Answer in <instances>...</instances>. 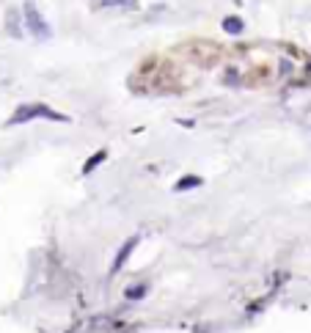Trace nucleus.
<instances>
[{
	"mask_svg": "<svg viewBox=\"0 0 311 333\" xmlns=\"http://www.w3.org/2000/svg\"><path fill=\"white\" fill-rule=\"evenodd\" d=\"M52 119V121H66V116L63 113H55L52 108H47V105H22V108H17V113L9 119V127L14 124H22V121H31V119Z\"/></svg>",
	"mask_w": 311,
	"mask_h": 333,
	"instance_id": "f257e3e1",
	"label": "nucleus"
},
{
	"mask_svg": "<svg viewBox=\"0 0 311 333\" xmlns=\"http://www.w3.org/2000/svg\"><path fill=\"white\" fill-rule=\"evenodd\" d=\"M22 14H25V22H28V31L33 33L36 39H50V28H47L44 17L39 14V9L28 0V3H22Z\"/></svg>",
	"mask_w": 311,
	"mask_h": 333,
	"instance_id": "f03ea898",
	"label": "nucleus"
},
{
	"mask_svg": "<svg viewBox=\"0 0 311 333\" xmlns=\"http://www.w3.org/2000/svg\"><path fill=\"white\" fill-rule=\"evenodd\" d=\"M138 242H140V237H130L124 245H121V248H119V254H116V262H113V267H110V273H119L121 267L127 265V259H130V254H132L135 248H138Z\"/></svg>",
	"mask_w": 311,
	"mask_h": 333,
	"instance_id": "7ed1b4c3",
	"label": "nucleus"
},
{
	"mask_svg": "<svg viewBox=\"0 0 311 333\" xmlns=\"http://www.w3.org/2000/svg\"><path fill=\"white\" fill-rule=\"evenodd\" d=\"M201 182H204L201 177H196V174H190V177H182L179 182L174 185V190H177V193H185V190H190V188H201Z\"/></svg>",
	"mask_w": 311,
	"mask_h": 333,
	"instance_id": "20e7f679",
	"label": "nucleus"
},
{
	"mask_svg": "<svg viewBox=\"0 0 311 333\" xmlns=\"http://www.w3.org/2000/svg\"><path fill=\"white\" fill-rule=\"evenodd\" d=\"M223 31L231 33V36H240V33L245 31V22L240 20V17H226V20H223Z\"/></svg>",
	"mask_w": 311,
	"mask_h": 333,
	"instance_id": "39448f33",
	"label": "nucleus"
},
{
	"mask_svg": "<svg viewBox=\"0 0 311 333\" xmlns=\"http://www.w3.org/2000/svg\"><path fill=\"white\" fill-rule=\"evenodd\" d=\"M105 160H108V149H99L97 154L91 157V160H86V165H83V174H91L94 168H97V165H102Z\"/></svg>",
	"mask_w": 311,
	"mask_h": 333,
	"instance_id": "423d86ee",
	"label": "nucleus"
},
{
	"mask_svg": "<svg viewBox=\"0 0 311 333\" xmlns=\"http://www.w3.org/2000/svg\"><path fill=\"white\" fill-rule=\"evenodd\" d=\"M146 295V286H138V289H127V297H132V300H138V297Z\"/></svg>",
	"mask_w": 311,
	"mask_h": 333,
	"instance_id": "0eeeda50",
	"label": "nucleus"
}]
</instances>
